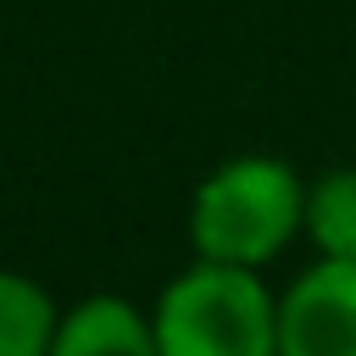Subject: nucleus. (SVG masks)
Masks as SVG:
<instances>
[{
	"label": "nucleus",
	"instance_id": "obj_1",
	"mask_svg": "<svg viewBox=\"0 0 356 356\" xmlns=\"http://www.w3.org/2000/svg\"><path fill=\"white\" fill-rule=\"evenodd\" d=\"M295 228H306V195L295 167L278 156L222 161L189 206V239L206 261L261 267L295 239Z\"/></svg>",
	"mask_w": 356,
	"mask_h": 356
},
{
	"label": "nucleus",
	"instance_id": "obj_2",
	"mask_svg": "<svg viewBox=\"0 0 356 356\" xmlns=\"http://www.w3.org/2000/svg\"><path fill=\"white\" fill-rule=\"evenodd\" d=\"M161 356H278V300L256 267L195 261L156 300Z\"/></svg>",
	"mask_w": 356,
	"mask_h": 356
},
{
	"label": "nucleus",
	"instance_id": "obj_3",
	"mask_svg": "<svg viewBox=\"0 0 356 356\" xmlns=\"http://www.w3.org/2000/svg\"><path fill=\"white\" fill-rule=\"evenodd\" d=\"M278 356H356L350 256H323L278 295Z\"/></svg>",
	"mask_w": 356,
	"mask_h": 356
},
{
	"label": "nucleus",
	"instance_id": "obj_4",
	"mask_svg": "<svg viewBox=\"0 0 356 356\" xmlns=\"http://www.w3.org/2000/svg\"><path fill=\"white\" fill-rule=\"evenodd\" d=\"M50 356H161L156 323L122 300V295H89L72 312H61Z\"/></svg>",
	"mask_w": 356,
	"mask_h": 356
},
{
	"label": "nucleus",
	"instance_id": "obj_5",
	"mask_svg": "<svg viewBox=\"0 0 356 356\" xmlns=\"http://www.w3.org/2000/svg\"><path fill=\"white\" fill-rule=\"evenodd\" d=\"M56 300L28 273L0 267V356H50L56 339Z\"/></svg>",
	"mask_w": 356,
	"mask_h": 356
},
{
	"label": "nucleus",
	"instance_id": "obj_6",
	"mask_svg": "<svg viewBox=\"0 0 356 356\" xmlns=\"http://www.w3.org/2000/svg\"><path fill=\"white\" fill-rule=\"evenodd\" d=\"M306 234L323 256H350L356 261V167L323 172L306 195Z\"/></svg>",
	"mask_w": 356,
	"mask_h": 356
}]
</instances>
